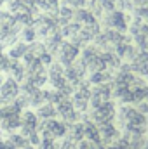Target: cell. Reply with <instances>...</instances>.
Returning a JSON list of instances; mask_svg holds the SVG:
<instances>
[{
  "mask_svg": "<svg viewBox=\"0 0 148 149\" xmlns=\"http://www.w3.org/2000/svg\"><path fill=\"white\" fill-rule=\"evenodd\" d=\"M115 116H117V102L113 99L111 101H105L99 106L91 108L87 111V118L91 121H94L98 127L106 125V123H113L115 121Z\"/></svg>",
  "mask_w": 148,
  "mask_h": 149,
  "instance_id": "cell-1",
  "label": "cell"
},
{
  "mask_svg": "<svg viewBox=\"0 0 148 149\" xmlns=\"http://www.w3.org/2000/svg\"><path fill=\"white\" fill-rule=\"evenodd\" d=\"M78 56H80V47H77V45H75V43H72L70 40H68V42L65 40V42L61 43L59 50L56 52V57H58L56 61L66 68V66L73 64L75 61L78 59Z\"/></svg>",
  "mask_w": 148,
  "mask_h": 149,
  "instance_id": "cell-2",
  "label": "cell"
},
{
  "mask_svg": "<svg viewBox=\"0 0 148 149\" xmlns=\"http://www.w3.org/2000/svg\"><path fill=\"white\" fill-rule=\"evenodd\" d=\"M129 23H131V19H129V16L125 14V10L115 9V10H111V12H106V17H105L106 28H111V30H117V31L124 33V31H127Z\"/></svg>",
  "mask_w": 148,
  "mask_h": 149,
  "instance_id": "cell-3",
  "label": "cell"
},
{
  "mask_svg": "<svg viewBox=\"0 0 148 149\" xmlns=\"http://www.w3.org/2000/svg\"><path fill=\"white\" fill-rule=\"evenodd\" d=\"M38 123H40V120H38L37 113L32 109H25L21 113V128L19 130L25 137H28L30 134L38 130Z\"/></svg>",
  "mask_w": 148,
  "mask_h": 149,
  "instance_id": "cell-4",
  "label": "cell"
},
{
  "mask_svg": "<svg viewBox=\"0 0 148 149\" xmlns=\"http://www.w3.org/2000/svg\"><path fill=\"white\" fill-rule=\"evenodd\" d=\"M82 125H84V137L94 144H101V135H99V127L91 121L89 118L82 120Z\"/></svg>",
  "mask_w": 148,
  "mask_h": 149,
  "instance_id": "cell-5",
  "label": "cell"
},
{
  "mask_svg": "<svg viewBox=\"0 0 148 149\" xmlns=\"http://www.w3.org/2000/svg\"><path fill=\"white\" fill-rule=\"evenodd\" d=\"M9 76L12 78V80H16V81H19V83H23L25 80H26V68H25V64L21 63V61H14L12 59V63H11V68H9Z\"/></svg>",
  "mask_w": 148,
  "mask_h": 149,
  "instance_id": "cell-6",
  "label": "cell"
},
{
  "mask_svg": "<svg viewBox=\"0 0 148 149\" xmlns=\"http://www.w3.org/2000/svg\"><path fill=\"white\" fill-rule=\"evenodd\" d=\"M73 21L78 23L80 26H85V24H91V23H96L98 19L92 16V12L85 7H80V9H75L73 12Z\"/></svg>",
  "mask_w": 148,
  "mask_h": 149,
  "instance_id": "cell-7",
  "label": "cell"
},
{
  "mask_svg": "<svg viewBox=\"0 0 148 149\" xmlns=\"http://www.w3.org/2000/svg\"><path fill=\"white\" fill-rule=\"evenodd\" d=\"M38 120L40 121H47V120H54V118H58V111H56V106L54 104H49V102H44L42 106H38L37 109Z\"/></svg>",
  "mask_w": 148,
  "mask_h": 149,
  "instance_id": "cell-8",
  "label": "cell"
},
{
  "mask_svg": "<svg viewBox=\"0 0 148 149\" xmlns=\"http://www.w3.org/2000/svg\"><path fill=\"white\" fill-rule=\"evenodd\" d=\"M113 80V71L110 70H105V71H96V73H91L87 81L94 87V85H103V83H111Z\"/></svg>",
  "mask_w": 148,
  "mask_h": 149,
  "instance_id": "cell-9",
  "label": "cell"
},
{
  "mask_svg": "<svg viewBox=\"0 0 148 149\" xmlns=\"http://www.w3.org/2000/svg\"><path fill=\"white\" fill-rule=\"evenodd\" d=\"M26 52H28V43H25V42H16V43H12V45L9 47L7 56H9L11 59H14V61H21Z\"/></svg>",
  "mask_w": 148,
  "mask_h": 149,
  "instance_id": "cell-10",
  "label": "cell"
},
{
  "mask_svg": "<svg viewBox=\"0 0 148 149\" xmlns=\"http://www.w3.org/2000/svg\"><path fill=\"white\" fill-rule=\"evenodd\" d=\"M66 139L73 141L75 144H77V142H80L82 139H85V137H84V125H82V121H77V123H72V125H68Z\"/></svg>",
  "mask_w": 148,
  "mask_h": 149,
  "instance_id": "cell-11",
  "label": "cell"
},
{
  "mask_svg": "<svg viewBox=\"0 0 148 149\" xmlns=\"http://www.w3.org/2000/svg\"><path fill=\"white\" fill-rule=\"evenodd\" d=\"M5 141L9 142V146L12 149H23V148H26V146H30L28 144V139L19 132H12V134H9L7 137H5Z\"/></svg>",
  "mask_w": 148,
  "mask_h": 149,
  "instance_id": "cell-12",
  "label": "cell"
},
{
  "mask_svg": "<svg viewBox=\"0 0 148 149\" xmlns=\"http://www.w3.org/2000/svg\"><path fill=\"white\" fill-rule=\"evenodd\" d=\"M19 37H21V42H25V43H33V42H37L38 35L33 26H25V28H21Z\"/></svg>",
  "mask_w": 148,
  "mask_h": 149,
  "instance_id": "cell-13",
  "label": "cell"
},
{
  "mask_svg": "<svg viewBox=\"0 0 148 149\" xmlns=\"http://www.w3.org/2000/svg\"><path fill=\"white\" fill-rule=\"evenodd\" d=\"M37 149H59V141L56 139H40Z\"/></svg>",
  "mask_w": 148,
  "mask_h": 149,
  "instance_id": "cell-14",
  "label": "cell"
},
{
  "mask_svg": "<svg viewBox=\"0 0 148 149\" xmlns=\"http://www.w3.org/2000/svg\"><path fill=\"white\" fill-rule=\"evenodd\" d=\"M75 149H98V144L87 141V139H82L80 142H77V148Z\"/></svg>",
  "mask_w": 148,
  "mask_h": 149,
  "instance_id": "cell-15",
  "label": "cell"
},
{
  "mask_svg": "<svg viewBox=\"0 0 148 149\" xmlns=\"http://www.w3.org/2000/svg\"><path fill=\"white\" fill-rule=\"evenodd\" d=\"M0 149H12V148L9 146V142H7L5 139H2V137H0Z\"/></svg>",
  "mask_w": 148,
  "mask_h": 149,
  "instance_id": "cell-16",
  "label": "cell"
},
{
  "mask_svg": "<svg viewBox=\"0 0 148 149\" xmlns=\"http://www.w3.org/2000/svg\"><path fill=\"white\" fill-rule=\"evenodd\" d=\"M4 80H5V73H2V71H0V85H2V81H4Z\"/></svg>",
  "mask_w": 148,
  "mask_h": 149,
  "instance_id": "cell-17",
  "label": "cell"
},
{
  "mask_svg": "<svg viewBox=\"0 0 148 149\" xmlns=\"http://www.w3.org/2000/svg\"><path fill=\"white\" fill-rule=\"evenodd\" d=\"M143 149H148V137H147V141H145V144H143Z\"/></svg>",
  "mask_w": 148,
  "mask_h": 149,
  "instance_id": "cell-18",
  "label": "cell"
},
{
  "mask_svg": "<svg viewBox=\"0 0 148 149\" xmlns=\"http://www.w3.org/2000/svg\"><path fill=\"white\" fill-rule=\"evenodd\" d=\"M4 54H5V52H4V49H2V47H0V57H2V56H4Z\"/></svg>",
  "mask_w": 148,
  "mask_h": 149,
  "instance_id": "cell-19",
  "label": "cell"
},
{
  "mask_svg": "<svg viewBox=\"0 0 148 149\" xmlns=\"http://www.w3.org/2000/svg\"><path fill=\"white\" fill-rule=\"evenodd\" d=\"M23 149H37V148H33V146H26V148H23Z\"/></svg>",
  "mask_w": 148,
  "mask_h": 149,
  "instance_id": "cell-20",
  "label": "cell"
}]
</instances>
